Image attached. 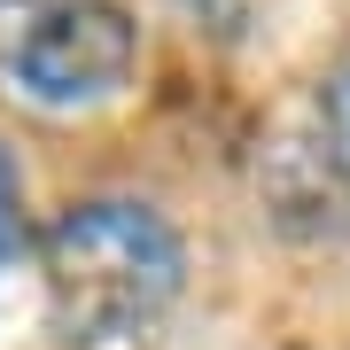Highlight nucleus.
Listing matches in <instances>:
<instances>
[{
    "label": "nucleus",
    "instance_id": "nucleus-4",
    "mask_svg": "<svg viewBox=\"0 0 350 350\" xmlns=\"http://www.w3.org/2000/svg\"><path fill=\"white\" fill-rule=\"evenodd\" d=\"M31 250V211H24V172H16L8 140H0V273Z\"/></svg>",
    "mask_w": 350,
    "mask_h": 350
},
{
    "label": "nucleus",
    "instance_id": "nucleus-2",
    "mask_svg": "<svg viewBox=\"0 0 350 350\" xmlns=\"http://www.w3.org/2000/svg\"><path fill=\"white\" fill-rule=\"evenodd\" d=\"M140 70V24L117 0H0V78L39 109H101Z\"/></svg>",
    "mask_w": 350,
    "mask_h": 350
},
{
    "label": "nucleus",
    "instance_id": "nucleus-3",
    "mask_svg": "<svg viewBox=\"0 0 350 350\" xmlns=\"http://www.w3.org/2000/svg\"><path fill=\"white\" fill-rule=\"evenodd\" d=\"M312 133H319L327 172L350 187V31H342V47L327 55V70H319V94H312Z\"/></svg>",
    "mask_w": 350,
    "mask_h": 350
},
{
    "label": "nucleus",
    "instance_id": "nucleus-1",
    "mask_svg": "<svg viewBox=\"0 0 350 350\" xmlns=\"http://www.w3.org/2000/svg\"><path fill=\"white\" fill-rule=\"evenodd\" d=\"M55 335L94 350L156 327L187 288V241L140 195H78L31 234Z\"/></svg>",
    "mask_w": 350,
    "mask_h": 350
}]
</instances>
